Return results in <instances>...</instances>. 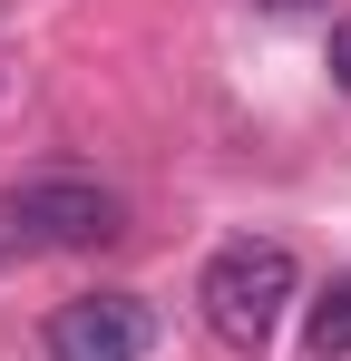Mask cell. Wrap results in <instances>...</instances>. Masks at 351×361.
<instances>
[{
	"instance_id": "obj_1",
	"label": "cell",
	"mask_w": 351,
	"mask_h": 361,
	"mask_svg": "<svg viewBox=\"0 0 351 361\" xmlns=\"http://www.w3.org/2000/svg\"><path fill=\"white\" fill-rule=\"evenodd\" d=\"M292 293H302V264H292V244H273V235H234V244H215V264L195 274L205 332H215L225 352H244V361H264V342L283 332Z\"/></svg>"
},
{
	"instance_id": "obj_2",
	"label": "cell",
	"mask_w": 351,
	"mask_h": 361,
	"mask_svg": "<svg viewBox=\"0 0 351 361\" xmlns=\"http://www.w3.org/2000/svg\"><path fill=\"white\" fill-rule=\"evenodd\" d=\"M108 235H127V205L98 176H30L0 195V254H78Z\"/></svg>"
},
{
	"instance_id": "obj_3",
	"label": "cell",
	"mask_w": 351,
	"mask_h": 361,
	"mask_svg": "<svg viewBox=\"0 0 351 361\" xmlns=\"http://www.w3.org/2000/svg\"><path fill=\"white\" fill-rule=\"evenodd\" d=\"M49 361H147L156 352V302L147 293H78L49 312Z\"/></svg>"
},
{
	"instance_id": "obj_4",
	"label": "cell",
	"mask_w": 351,
	"mask_h": 361,
	"mask_svg": "<svg viewBox=\"0 0 351 361\" xmlns=\"http://www.w3.org/2000/svg\"><path fill=\"white\" fill-rule=\"evenodd\" d=\"M302 352L312 361H351V274H332L322 293L302 302Z\"/></svg>"
},
{
	"instance_id": "obj_5",
	"label": "cell",
	"mask_w": 351,
	"mask_h": 361,
	"mask_svg": "<svg viewBox=\"0 0 351 361\" xmlns=\"http://www.w3.org/2000/svg\"><path fill=\"white\" fill-rule=\"evenodd\" d=\"M322 68H332V88H351V10L332 20V39H322Z\"/></svg>"
},
{
	"instance_id": "obj_6",
	"label": "cell",
	"mask_w": 351,
	"mask_h": 361,
	"mask_svg": "<svg viewBox=\"0 0 351 361\" xmlns=\"http://www.w3.org/2000/svg\"><path fill=\"white\" fill-rule=\"evenodd\" d=\"M264 10H302V0H264Z\"/></svg>"
}]
</instances>
